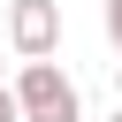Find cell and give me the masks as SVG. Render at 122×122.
Instances as JSON below:
<instances>
[{
  "label": "cell",
  "mask_w": 122,
  "mask_h": 122,
  "mask_svg": "<svg viewBox=\"0 0 122 122\" xmlns=\"http://www.w3.org/2000/svg\"><path fill=\"white\" fill-rule=\"evenodd\" d=\"M15 99H23V122H76V114H84L76 84H69L53 61H23V76H15Z\"/></svg>",
  "instance_id": "1"
},
{
  "label": "cell",
  "mask_w": 122,
  "mask_h": 122,
  "mask_svg": "<svg viewBox=\"0 0 122 122\" xmlns=\"http://www.w3.org/2000/svg\"><path fill=\"white\" fill-rule=\"evenodd\" d=\"M8 38L23 61H53V38H61V0H15L8 8Z\"/></svg>",
  "instance_id": "2"
},
{
  "label": "cell",
  "mask_w": 122,
  "mask_h": 122,
  "mask_svg": "<svg viewBox=\"0 0 122 122\" xmlns=\"http://www.w3.org/2000/svg\"><path fill=\"white\" fill-rule=\"evenodd\" d=\"M0 122H23V99H15V84H0Z\"/></svg>",
  "instance_id": "3"
},
{
  "label": "cell",
  "mask_w": 122,
  "mask_h": 122,
  "mask_svg": "<svg viewBox=\"0 0 122 122\" xmlns=\"http://www.w3.org/2000/svg\"><path fill=\"white\" fill-rule=\"evenodd\" d=\"M107 38H122V0H107Z\"/></svg>",
  "instance_id": "4"
},
{
  "label": "cell",
  "mask_w": 122,
  "mask_h": 122,
  "mask_svg": "<svg viewBox=\"0 0 122 122\" xmlns=\"http://www.w3.org/2000/svg\"><path fill=\"white\" fill-rule=\"evenodd\" d=\"M107 122H122V107H114V114H107Z\"/></svg>",
  "instance_id": "5"
},
{
  "label": "cell",
  "mask_w": 122,
  "mask_h": 122,
  "mask_svg": "<svg viewBox=\"0 0 122 122\" xmlns=\"http://www.w3.org/2000/svg\"><path fill=\"white\" fill-rule=\"evenodd\" d=\"M114 53H122V38H114Z\"/></svg>",
  "instance_id": "6"
}]
</instances>
